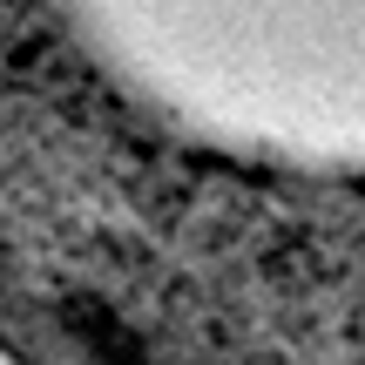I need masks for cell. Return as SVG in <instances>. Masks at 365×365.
Masks as SVG:
<instances>
[{"label": "cell", "instance_id": "6da1fadb", "mask_svg": "<svg viewBox=\"0 0 365 365\" xmlns=\"http://www.w3.org/2000/svg\"><path fill=\"white\" fill-rule=\"evenodd\" d=\"M176 135L264 163H365V0H54Z\"/></svg>", "mask_w": 365, "mask_h": 365}]
</instances>
